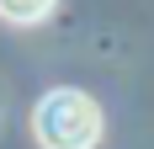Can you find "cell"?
<instances>
[{
  "mask_svg": "<svg viewBox=\"0 0 154 149\" xmlns=\"http://www.w3.org/2000/svg\"><path fill=\"white\" fill-rule=\"evenodd\" d=\"M106 117L85 90H48L32 106V133L43 149H96Z\"/></svg>",
  "mask_w": 154,
  "mask_h": 149,
  "instance_id": "6da1fadb",
  "label": "cell"
},
{
  "mask_svg": "<svg viewBox=\"0 0 154 149\" xmlns=\"http://www.w3.org/2000/svg\"><path fill=\"white\" fill-rule=\"evenodd\" d=\"M53 5L59 0H0V16L16 21V27H37L43 16H53Z\"/></svg>",
  "mask_w": 154,
  "mask_h": 149,
  "instance_id": "7a4b0ae2",
  "label": "cell"
}]
</instances>
